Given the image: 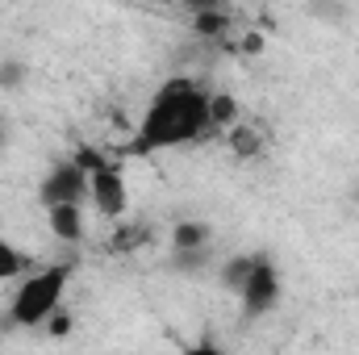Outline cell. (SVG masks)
<instances>
[{"label":"cell","mask_w":359,"mask_h":355,"mask_svg":"<svg viewBox=\"0 0 359 355\" xmlns=\"http://www.w3.org/2000/svg\"><path fill=\"white\" fill-rule=\"evenodd\" d=\"M213 92L201 88L192 76H172L147 96L130 138H126V155L134 159H155V155H172L188 151L205 138H213Z\"/></svg>","instance_id":"6da1fadb"},{"label":"cell","mask_w":359,"mask_h":355,"mask_svg":"<svg viewBox=\"0 0 359 355\" xmlns=\"http://www.w3.org/2000/svg\"><path fill=\"white\" fill-rule=\"evenodd\" d=\"M76 272H80V264L72 255H63V260H38V267H29L13 284V293L4 301V326L21 330V335L50 330V322L67 314V293L76 284Z\"/></svg>","instance_id":"7a4b0ae2"},{"label":"cell","mask_w":359,"mask_h":355,"mask_svg":"<svg viewBox=\"0 0 359 355\" xmlns=\"http://www.w3.org/2000/svg\"><path fill=\"white\" fill-rule=\"evenodd\" d=\"M222 280L226 288L234 293V301L243 305L247 318H259V314H271L276 301H280V267L268 251H247V255H234L222 264Z\"/></svg>","instance_id":"3957f363"},{"label":"cell","mask_w":359,"mask_h":355,"mask_svg":"<svg viewBox=\"0 0 359 355\" xmlns=\"http://www.w3.org/2000/svg\"><path fill=\"white\" fill-rule=\"evenodd\" d=\"M80 163L88 172V209L100 222H126L134 209V188L117 159L104 151H80Z\"/></svg>","instance_id":"277c9868"},{"label":"cell","mask_w":359,"mask_h":355,"mask_svg":"<svg viewBox=\"0 0 359 355\" xmlns=\"http://www.w3.org/2000/svg\"><path fill=\"white\" fill-rule=\"evenodd\" d=\"M38 201H42V209H55V205H88V172H84L80 155L55 163V168L42 176Z\"/></svg>","instance_id":"5b68a950"},{"label":"cell","mask_w":359,"mask_h":355,"mask_svg":"<svg viewBox=\"0 0 359 355\" xmlns=\"http://www.w3.org/2000/svg\"><path fill=\"white\" fill-rule=\"evenodd\" d=\"M168 243H172V251L180 260H201L213 247V226L205 217H180L172 226V234H168Z\"/></svg>","instance_id":"8992f818"},{"label":"cell","mask_w":359,"mask_h":355,"mask_svg":"<svg viewBox=\"0 0 359 355\" xmlns=\"http://www.w3.org/2000/svg\"><path fill=\"white\" fill-rule=\"evenodd\" d=\"M88 217H92L88 205H55V209H46V226H50V234H55L63 247L84 243V234H88Z\"/></svg>","instance_id":"52a82bcc"},{"label":"cell","mask_w":359,"mask_h":355,"mask_svg":"<svg viewBox=\"0 0 359 355\" xmlns=\"http://www.w3.org/2000/svg\"><path fill=\"white\" fill-rule=\"evenodd\" d=\"M29 267H38V260H34L21 243H13V239L0 230V284H17Z\"/></svg>","instance_id":"ba28073f"},{"label":"cell","mask_w":359,"mask_h":355,"mask_svg":"<svg viewBox=\"0 0 359 355\" xmlns=\"http://www.w3.org/2000/svg\"><path fill=\"white\" fill-rule=\"evenodd\" d=\"M180 355H230L213 335H192V339H184L180 343Z\"/></svg>","instance_id":"9c48e42d"},{"label":"cell","mask_w":359,"mask_h":355,"mask_svg":"<svg viewBox=\"0 0 359 355\" xmlns=\"http://www.w3.org/2000/svg\"><path fill=\"white\" fill-rule=\"evenodd\" d=\"M25 84V63H0V88H21Z\"/></svg>","instance_id":"30bf717a"},{"label":"cell","mask_w":359,"mask_h":355,"mask_svg":"<svg viewBox=\"0 0 359 355\" xmlns=\"http://www.w3.org/2000/svg\"><path fill=\"white\" fill-rule=\"evenodd\" d=\"M8 142V121H4V113H0V147Z\"/></svg>","instance_id":"8fae6325"}]
</instances>
